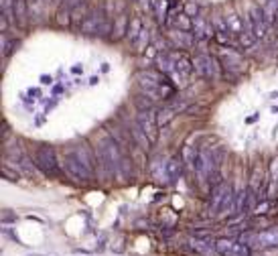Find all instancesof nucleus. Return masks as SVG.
Listing matches in <instances>:
<instances>
[{
  "label": "nucleus",
  "instance_id": "b1692460",
  "mask_svg": "<svg viewBox=\"0 0 278 256\" xmlns=\"http://www.w3.org/2000/svg\"><path fill=\"white\" fill-rule=\"evenodd\" d=\"M142 20L140 18H132L130 20V26H128V35H126V39L130 41V43H134L136 39H138V35L142 33Z\"/></svg>",
  "mask_w": 278,
  "mask_h": 256
},
{
  "label": "nucleus",
  "instance_id": "c756f323",
  "mask_svg": "<svg viewBox=\"0 0 278 256\" xmlns=\"http://www.w3.org/2000/svg\"><path fill=\"white\" fill-rule=\"evenodd\" d=\"M2 175H4L8 181H18V171H14V173H12L8 165H4V167H2Z\"/></svg>",
  "mask_w": 278,
  "mask_h": 256
},
{
  "label": "nucleus",
  "instance_id": "6e6552de",
  "mask_svg": "<svg viewBox=\"0 0 278 256\" xmlns=\"http://www.w3.org/2000/svg\"><path fill=\"white\" fill-rule=\"evenodd\" d=\"M136 124L140 126V130L146 134L150 145H154L158 140V122H156V114L152 110H138Z\"/></svg>",
  "mask_w": 278,
  "mask_h": 256
},
{
  "label": "nucleus",
  "instance_id": "7ed1b4c3",
  "mask_svg": "<svg viewBox=\"0 0 278 256\" xmlns=\"http://www.w3.org/2000/svg\"><path fill=\"white\" fill-rule=\"evenodd\" d=\"M65 171H67V175L71 177V179H75V181H81V183H88V181H92L94 179V173L90 171V167L84 163V159L79 157V153H77V149L75 147H71L67 153H65Z\"/></svg>",
  "mask_w": 278,
  "mask_h": 256
},
{
  "label": "nucleus",
  "instance_id": "f8f14e48",
  "mask_svg": "<svg viewBox=\"0 0 278 256\" xmlns=\"http://www.w3.org/2000/svg\"><path fill=\"white\" fill-rule=\"evenodd\" d=\"M104 12H98V10H92L88 12L86 20L81 22V33H88V35H94V33H100L104 26Z\"/></svg>",
  "mask_w": 278,
  "mask_h": 256
},
{
  "label": "nucleus",
  "instance_id": "9b49d317",
  "mask_svg": "<svg viewBox=\"0 0 278 256\" xmlns=\"http://www.w3.org/2000/svg\"><path fill=\"white\" fill-rule=\"evenodd\" d=\"M230 191H232V185H230V183H219V185H215V189H213V193H211V202H209V214L221 212L224 202H226V197H228Z\"/></svg>",
  "mask_w": 278,
  "mask_h": 256
},
{
  "label": "nucleus",
  "instance_id": "5701e85b",
  "mask_svg": "<svg viewBox=\"0 0 278 256\" xmlns=\"http://www.w3.org/2000/svg\"><path fill=\"white\" fill-rule=\"evenodd\" d=\"M226 22H228V29H230L232 35H238V37H240V35L246 31L244 24H242V20H240V16H236V14H230Z\"/></svg>",
  "mask_w": 278,
  "mask_h": 256
},
{
  "label": "nucleus",
  "instance_id": "9d476101",
  "mask_svg": "<svg viewBox=\"0 0 278 256\" xmlns=\"http://www.w3.org/2000/svg\"><path fill=\"white\" fill-rule=\"evenodd\" d=\"M185 108H187V104L181 102V100H175V102L162 106V108L156 112V122H158V126H166V124H169L179 112H183Z\"/></svg>",
  "mask_w": 278,
  "mask_h": 256
},
{
  "label": "nucleus",
  "instance_id": "423d86ee",
  "mask_svg": "<svg viewBox=\"0 0 278 256\" xmlns=\"http://www.w3.org/2000/svg\"><path fill=\"white\" fill-rule=\"evenodd\" d=\"M193 67H195V71L201 77H205L209 81H217L219 79V63H217V59L213 55H207V53L197 55L193 59Z\"/></svg>",
  "mask_w": 278,
  "mask_h": 256
},
{
  "label": "nucleus",
  "instance_id": "ddd939ff",
  "mask_svg": "<svg viewBox=\"0 0 278 256\" xmlns=\"http://www.w3.org/2000/svg\"><path fill=\"white\" fill-rule=\"evenodd\" d=\"M221 63H224L230 71H234V73H242V71L246 69V63H244L242 55H240L238 51H234V49H228V53H226V51L221 53Z\"/></svg>",
  "mask_w": 278,
  "mask_h": 256
},
{
  "label": "nucleus",
  "instance_id": "2eb2a0df",
  "mask_svg": "<svg viewBox=\"0 0 278 256\" xmlns=\"http://www.w3.org/2000/svg\"><path fill=\"white\" fill-rule=\"evenodd\" d=\"M193 35H195V39H211L213 35H215V29L207 22V18L205 16H193Z\"/></svg>",
  "mask_w": 278,
  "mask_h": 256
},
{
  "label": "nucleus",
  "instance_id": "bb28decb",
  "mask_svg": "<svg viewBox=\"0 0 278 256\" xmlns=\"http://www.w3.org/2000/svg\"><path fill=\"white\" fill-rule=\"evenodd\" d=\"M57 22H59V26H69L71 24V8H59Z\"/></svg>",
  "mask_w": 278,
  "mask_h": 256
},
{
  "label": "nucleus",
  "instance_id": "f3484780",
  "mask_svg": "<svg viewBox=\"0 0 278 256\" xmlns=\"http://www.w3.org/2000/svg\"><path fill=\"white\" fill-rule=\"evenodd\" d=\"M164 173L169 177V181H177L181 175H183V157L181 155H175L166 161V167H164Z\"/></svg>",
  "mask_w": 278,
  "mask_h": 256
},
{
  "label": "nucleus",
  "instance_id": "473e14b6",
  "mask_svg": "<svg viewBox=\"0 0 278 256\" xmlns=\"http://www.w3.org/2000/svg\"><path fill=\"white\" fill-rule=\"evenodd\" d=\"M84 0H67V4H69V8H75V6H79Z\"/></svg>",
  "mask_w": 278,
  "mask_h": 256
},
{
  "label": "nucleus",
  "instance_id": "f257e3e1",
  "mask_svg": "<svg viewBox=\"0 0 278 256\" xmlns=\"http://www.w3.org/2000/svg\"><path fill=\"white\" fill-rule=\"evenodd\" d=\"M140 90L150 100H169L175 94V86L171 83V77L162 71H146L138 75Z\"/></svg>",
  "mask_w": 278,
  "mask_h": 256
},
{
  "label": "nucleus",
  "instance_id": "412c9836",
  "mask_svg": "<svg viewBox=\"0 0 278 256\" xmlns=\"http://www.w3.org/2000/svg\"><path fill=\"white\" fill-rule=\"evenodd\" d=\"M191 246H193L197 252H201V254H205V256L219 254L217 248H215V242H207V240H193Z\"/></svg>",
  "mask_w": 278,
  "mask_h": 256
},
{
  "label": "nucleus",
  "instance_id": "20e7f679",
  "mask_svg": "<svg viewBox=\"0 0 278 256\" xmlns=\"http://www.w3.org/2000/svg\"><path fill=\"white\" fill-rule=\"evenodd\" d=\"M242 242L248 244L252 250H272L278 248V226H270L262 232L250 234V236H242Z\"/></svg>",
  "mask_w": 278,
  "mask_h": 256
},
{
  "label": "nucleus",
  "instance_id": "7c9ffc66",
  "mask_svg": "<svg viewBox=\"0 0 278 256\" xmlns=\"http://www.w3.org/2000/svg\"><path fill=\"white\" fill-rule=\"evenodd\" d=\"M185 12H187V14L193 18V16H197V12H199V6H197V4H191V2H187V10H185Z\"/></svg>",
  "mask_w": 278,
  "mask_h": 256
},
{
  "label": "nucleus",
  "instance_id": "4be33fe9",
  "mask_svg": "<svg viewBox=\"0 0 278 256\" xmlns=\"http://www.w3.org/2000/svg\"><path fill=\"white\" fill-rule=\"evenodd\" d=\"M236 240H232V238H219L217 242H215V248H217V252L219 256H228L234 248H236Z\"/></svg>",
  "mask_w": 278,
  "mask_h": 256
},
{
  "label": "nucleus",
  "instance_id": "4468645a",
  "mask_svg": "<svg viewBox=\"0 0 278 256\" xmlns=\"http://www.w3.org/2000/svg\"><path fill=\"white\" fill-rule=\"evenodd\" d=\"M29 2L26 0H14L12 2V20L16 26L24 29L29 24Z\"/></svg>",
  "mask_w": 278,
  "mask_h": 256
},
{
  "label": "nucleus",
  "instance_id": "72a5a7b5",
  "mask_svg": "<svg viewBox=\"0 0 278 256\" xmlns=\"http://www.w3.org/2000/svg\"><path fill=\"white\" fill-rule=\"evenodd\" d=\"M53 2H55V4H61V2H63V0H53Z\"/></svg>",
  "mask_w": 278,
  "mask_h": 256
},
{
  "label": "nucleus",
  "instance_id": "a211bd4d",
  "mask_svg": "<svg viewBox=\"0 0 278 256\" xmlns=\"http://www.w3.org/2000/svg\"><path fill=\"white\" fill-rule=\"evenodd\" d=\"M169 37H171V41L179 47V49H189L191 45H193V39H195V35L193 33H189V31H171L169 33Z\"/></svg>",
  "mask_w": 278,
  "mask_h": 256
},
{
  "label": "nucleus",
  "instance_id": "6ab92c4d",
  "mask_svg": "<svg viewBox=\"0 0 278 256\" xmlns=\"http://www.w3.org/2000/svg\"><path fill=\"white\" fill-rule=\"evenodd\" d=\"M128 26H130V16L128 14H120L112 26V39H122L128 35Z\"/></svg>",
  "mask_w": 278,
  "mask_h": 256
},
{
  "label": "nucleus",
  "instance_id": "39448f33",
  "mask_svg": "<svg viewBox=\"0 0 278 256\" xmlns=\"http://www.w3.org/2000/svg\"><path fill=\"white\" fill-rule=\"evenodd\" d=\"M35 167L41 169L45 175H59V165H57V157L53 147L41 145L35 151Z\"/></svg>",
  "mask_w": 278,
  "mask_h": 256
},
{
  "label": "nucleus",
  "instance_id": "1a4fd4ad",
  "mask_svg": "<svg viewBox=\"0 0 278 256\" xmlns=\"http://www.w3.org/2000/svg\"><path fill=\"white\" fill-rule=\"evenodd\" d=\"M268 22H270V18L266 16V10L262 6H252L250 8V26H252V35L256 39H264L266 37Z\"/></svg>",
  "mask_w": 278,
  "mask_h": 256
},
{
  "label": "nucleus",
  "instance_id": "cd10ccee",
  "mask_svg": "<svg viewBox=\"0 0 278 256\" xmlns=\"http://www.w3.org/2000/svg\"><path fill=\"white\" fill-rule=\"evenodd\" d=\"M148 39H150V37H148V31H146V29H142V33L138 35V39L132 43V45H134V49H136L138 53H142V51L146 49V45H148Z\"/></svg>",
  "mask_w": 278,
  "mask_h": 256
},
{
  "label": "nucleus",
  "instance_id": "dca6fc26",
  "mask_svg": "<svg viewBox=\"0 0 278 256\" xmlns=\"http://www.w3.org/2000/svg\"><path fill=\"white\" fill-rule=\"evenodd\" d=\"M266 185H268V171H262V167L260 165H256L254 167V173H252V183H250V189L260 197L262 195V191L266 189Z\"/></svg>",
  "mask_w": 278,
  "mask_h": 256
},
{
  "label": "nucleus",
  "instance_id": "aec40b11",
  "mask_svg": "<svg viewBox=\"0 0 278 256\" xmlns=\"http://www.w3.org/2000/svg\"><path fill=\"white\" fill-rule=\"evenodd\" d=\"M173 0H152V8H154V14L160 22H166V14H169V8H171Z\"/></svg>",
  "mask_w": 278,
  "mask_h": 256
},
{
  "label": "nucleus",
  "instance_id": "0eeeda50",
  "mask_svg": "<svg viewBox=\"0 0 278 256\" xmlns=\"http://www.w3.org/2000/svg\"><path fill=\"white\" fill-rule=\"evenodd\" d=\"M173 57H175V71H173L171 79L175 81V86L183 88L195 67H193V61H191V59L187 57V53H183V51H175Z\"/></svg>",
  "mask_w": 278,
  "mask_h": 256
},
{
  "label": "nucleus",
  "instance_id": "a878e982",
  "mask_svg": "<svg viewBox=\"0 0 278 256\" xmlns=\"http://www.w3.org/2000/svg\"><path fill=\"white\" fill-rule=\"evenodd\" d=\"M86 16H88V12H86V6H75V8H71V20L75 22V24H79L81 26V22L86 20Z\"/></svg>",
  "mask_w": 278,
  "mask_h": 256
},
{
  "label": "nucleus",
  "instance_id": "f03ea898",
  "mask_svg": "<svg viewBox=\"0 0 278 256\" xmlns=\"http://www.w3.org/2000/svg\"><path fill=\"white\" fill-rule=\"evenodd\" d=\"M122 159H124V153L120 151V147H118V143L114 138L106 136L98 145V161H100V167H102V171H104V175L108 179H112L114 175H118Z\"/></svg>",
  "mask_w": 278,
  "mask_h": 256
},
{
  "label": "nucleus",
  "instance_id": "393cba45",
  "mask_svg": "<svg viewBox=\"0 0 278 256\" xmlns=\"http://www.w3.org/2000/svg\"><path fill=\"white\" fill-rule=\"evenodd\" d=\"M175 26H179L181 31H191V29H193V18H191L187 12H181V14H177V18H175Z\"/></svg>",
  "mask_w": 278,
  "mask_h": 256
},
{
  "label": "nucleus",
  "instance_id": "c85d7f7f",
  "mask_svg": "<svg viewBox=\"0 0 278 256\" xmlns=\"http://www.w3.org/2000/svg\"><path fill=\"white\" fill-rule=\"evenodd\" d=\"M29 2V12L31 16H39L43 12V0H26Z\"/></svg>",
  "mask_w": 278,
  "mask_h": 256
},
{
  "label": "nucleus",
  "instance_id": "2f4dec72",
  "mask_svg": "<svg viewBox=\"0 0 278 256\" xmlns=\"http://www.w3.org/2000/svg\"><path fill=\"white\" fill-rule=\"evenodd\" d=\"M6 222H16V216L10 214L8 210H4V214H2V224H6Z\"/></svg>",
  "mask_w": 278,
  "mask_h": 256
}]
</instances>
